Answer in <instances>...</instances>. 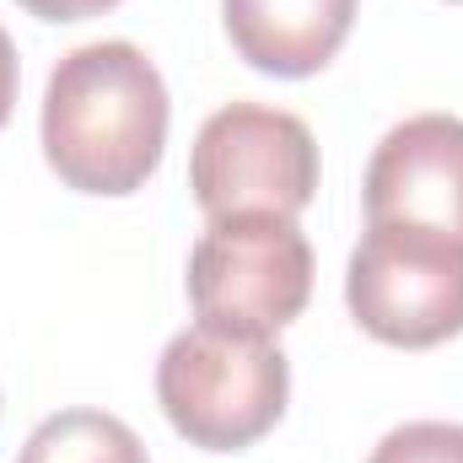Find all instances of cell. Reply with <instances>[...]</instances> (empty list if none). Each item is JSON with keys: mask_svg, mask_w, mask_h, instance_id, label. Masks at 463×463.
Here are the masks:
<instances>
[{"mask_svg": "<svg viewBox=\"0 0 463 463\" xmlns=\"http://www.w3.org/2000/svg\"><path fill=\"white\" fill-rule=\"evenodd\" d=\"M162 71L124 38L71 49L43 92V156L81 194H135L167 146Z\"/></svg>", "mask_w": 463, "mask_h": 463, "instance_id": "6da1fadb", "label": "cell"}, {"mask_svg": "<svg viewBox=\"0 0 463 463\" xmlns=\"http://www.w3.org/2000/svg\"><path fill=\"white\" fill-rule=\"evenodd\" d=\"M291 366L286 350L259 335L184 329L156 361V399L173 431L205 453H242L286 415Z\"/></svg>", "mask_w": 463, "mask_h": 463, "instance_id": "7a4b0ae2", "label": "cell"}, {"mask_svg": "<svg viewBox=\"0 0 463 463\" xmlns=\"http://www.w3.org/2000/svg\"><path fill=\"white\" fill-rule=\"evenodd\" d=\"M313 297V248L291 216H216L189 253V302L205 329H286Z\"/></svg>", "mask_w": 463, "mask_h": 463, "instance_id": "3957f363", "label": "cell"}, {"mask_svg": "<svg viewBox=\"0 0 463 463\" xmlns=\"http://www.w3.org/2000/svg\"><path fill=\"white\" fill-rule=\"evenodd\" d=\"M189 189L200 211L216 216H291L307 211L318 189V140L286 109L232 103L194 135Z\"/></svg>", "mask_w": 463, "mask_h": 463, "instance_id": "277c9868", "label": "cell"}, {"mask_svg": "<svg viewBox=\"0 0 463 463\" xmlns=\"http://www.w3.org/2000/svg\"><path fill=\"white\" fill-rule=\"evenodd\" d=\"M345 302L383 345H442L463 335V248L420 227L366 222L345 269Z\"/></svg>", "mask_w": 463, "mask_h": 463, "instance_id": "5b68a950", "label": "cell"}, {"mask_svg": "<svg viewBox=\"0 0 463 463\" xmlns=\"http://www.w3.org/2000/svg\"><path fill=\"white\" fill-rule=\"evenodd\" d=\"M366 222L420 227L463 248V118L415 114L377 140L366 167Z\"/></svg>", "mask_w": 463, "mask_h": 463, "instance_id": "8992f818", "label": "cell"}, {"mask_svg": "<svg viewBox=\"0 0 463 463\" xmlns=\"http://www.w3.org/2000/svg\"><path fill=\"white\" fill-rule=\"evenodd\" d=\"M232 49L264 76H313L350 38L355 0H222Z\"/></svg>", "mask_w": 463, "mask_h": 463, "instance_id": "52a82bcc", "label": "cell"}, {"mask_svg": "<svg viewBox=\"0 0 463 463\" xmlns=\"http://www.w3.org/2000/svg\"><path fill=\"white\" fill-rule=\"evenodd\" d=\"M16 463H151V458H146V442L109 410H60L22 442Z\"/></svg>", "mask_w": 463, "mask_h": 463, "instance_id": "ba28073f", "label": "cell"}, {"mask_svg": "<svg viewBox=\"0 0 463 463\" xmlns=\"http://www.w3.org/2000/svg\"><path fill=\"white\" fill-rule=\"evenodd\" d=\"M366 463H463V426L453 420H410L388 431Z\"/></svg>", "mask_w": 463, "mask_h": 463, "instance_id": "9c48e42d", "label": "cell"}, {"mask_svg": "<svg viewBox=\"0 0 463 463\" xmlns=\"http://www.w3.org/2000/svg\"><path fill=\"white\" fill-rule=\"evenodd\" d=\"M16 5L43 16V22H81V16H98V11H109L118 0H16Z\"/></svg>", "mask_w": 463, "mask_h": 463, "instance_id": "30bf717a", "label": "cell"}, {"mask_svg": "<svg viewBox=\"0 0 463 463\" xmlns=\"http://www.w3.org/2000/svg\"><path fill=\"white\" fill-rule=\"evenodd\" d=\"M11 103H16V43H11L5 27H0V129H5V118H11Z\"/></svg>", "mask_w": 463, "mask_h": 463, "instance_id": "8fae6325", "label": "cell"}]
</instances>
